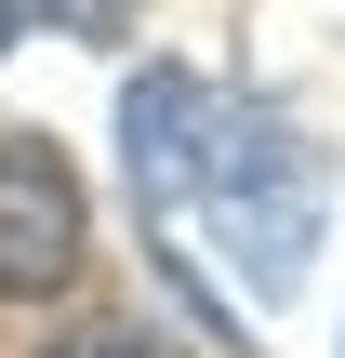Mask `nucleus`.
<instances>
[{
	"label": "nucleus",
	"instance_id": "nucleus-5",
	"mask_svg": "<svg viewBox=\"0 0 345 358\" xmlns=\"http://www.w3.org/2000/svg\"><path fill=\"white\" fill-rule=\"evenodd\" d=\"M27 27H40V0H0V53H13V40H27Z\"/></svg>",
	"mask_w": 345,
	"mask_h": 358
},
{
	"label": "nucleus",
	"instance_id": "nucleus-3",
	"mask_svg": "<svg viewBox=\"0 0 345 358\" xmlns=\"http://www.w3.org/2000/svg\"><path fill=\"white\" fill-rule=\"evenodd\" d=\"M199 133H213V80L146 66V80L120 93V159H133V199H146V213H186V186H199Z\"/></svg>",
	"mask_w": 345,
	"mask_h": 358
},
{
	"label": "nucleus",
	"instance_id": "nucleus-2",
	"mask_svg": "<svg viewBox=\"0 0 345 358\" xmlns=\"http://www.w3.org/2000/svg\"><path fill=\"white\" fill-rule=\"evenodd\" d=\"M80 252H93V199H80V173H66L40 133H0V306L66 292Z\"/></svg>",
	"mask_w": 345,
	"mask_h": 358
},
{
	"label": "nucleus",
	"instance_id": "nucleus-4",
	"mask_svg": "<svg viewBox=\"0 0 345 358\" xmlns=\"http://www.w3.org/2000/svg\"><path fill=\"white\" fill-rule=\"evenodd\" d=\"M40 358H173V345H160V332H120V319H106V332H66V345H40Z\"/></svg>",
	"mask_w": 345,
	"mask_h": 358
},
{
	"label": "nucleus",
	"instance_id": "nucleus-1",
	"mask_svg": "<svg viewBox=\"0 0 345 358\" xmlns=\"http://www.w3.org/2000/svg\"><path fill=\"white\" fill-rule=\"evenodd\" d=\"M226 239H239V279H253V306H279L293 279H306V252H319V159L293 146V120L279 106H226L213 93V133H199V186H186Z\"/></svg>",
	"mask_w": 345,
	"mask_h": 358
}]
</instances>
